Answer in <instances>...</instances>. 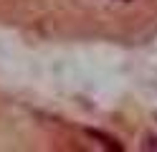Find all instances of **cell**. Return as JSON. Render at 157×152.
<instances>
[{
    "instance_id": "cell-1",
    "label": "cell",
    "mask_w": 157,
    "mask_h": 152,
    "mask_svg": "<svg viewBox=\"0 0 157 152\" xmlns=\"http://www.w3.org/2000/svg\"><path fill=\"white\" fill-rule=\"evenodd\" d=\"M89 134H91V137H96V139H104V145H106V147H114V150H122V145H117V139H112V137H106V134H101V132H96V129H91Z\"/></svg>"
},
{
    "instance_id": "cell-2",
    "label": "cell",
    "mask_w": 157,
    "mask_h": 152,
    "mask_svg": "<svg viewBox=\"0 0 157 152\" xmlns=\"http://www.w3.org/2000/svg\"><path fill=\"white\" fill-rule=\"evenodd\" d=\"M147 150H157V137H150L147 139V145H144Z\"/></svg>"
},
{
    "instance_id": "cell-3",
    "label": "cell",
    "mask_w": 157,
    "mask_h": 152,
    "mask_svg": "<svg viewBox=\"0 0 157 152\" xmlns=\"http://www.w3.org/2000/svg\"><path fill=\"white\" fill-rule=\"evenodd\" d=\"M122 3H132V0H122Z\"/></svg>"
}]
</instances>
